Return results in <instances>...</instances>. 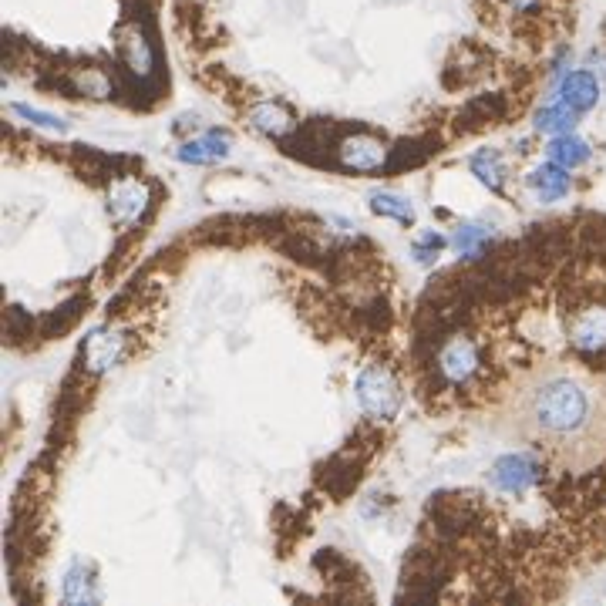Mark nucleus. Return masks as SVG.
<instances>
[{
	"label": "nucleus",
	"mask_w": 606,
	"mask_h": 606,
	"mask_svg": "<svg viewBox=\"0 0 606 606\" xmlns=\"http://www.w3.org/2000/svg\"><path fill=\"white\" fill-rule=\"evenodd\" d=\"M516 428L566 465H593L606 455V398L580 374L539 371L516 391Z\"/></svg>",
	"instance_id": "1"
},
{
	"label": "nucleus",
	"mask_w": 606,
	"mask_h": 606,
	"mask_svg": "<svg viewBox=\"0 0 606 606\" xmlns=\"http://www.w3.org/2000/svg\"><path fill=\"white\" fill-rule=\"evenodd\" d=\"M357 401H361V408L371 418L388 421L398 415L401 408V388L398 381L391 378V371L367 367V371H361V378H357Z\"/></svg>",
	"instance_id": "2"
},
{
	"label": "nucleus",
	"mask_w": 606,
	"mask_h": 606,
	"mask_svg": "<svg viewBox=\"0 0 606 606\" xmlns=\"http://www.w3.org/2000/svg\"><path fill=\"white\" fill-rule=\"evenodd\" d=\"M536 482V462L529 455H502L499 462L492 465V485L509 495H522L526 489H532Z\"/></svg>",
	"instance_id": "3"
},
{
	"label": "nucleus",
	"mask_w": 606,
	"mask_h": 606,
	"mask_svg": "<svg viewBox=\"0 0 606 606\" xmlns=\"http://www.w3.org/2000/svg\"><path fill=\"white\" fill-rule=\"evenodd\" d=\"M438 367H442V374L452 384H465L475 374V367H479L475 344L468 341V337H452V341L442 347V354H438Z\"/></svg>",
	"instance_id": "4"
},
{
	"label": "nucleus",
	"mask_w": 606,
	"mask_h": 606,
	"mask_svg": "<svg viewBox=\"0 0 606 606\" xmlns=\"http://www.w3.org/2000/svg\"><path fill=\"white\" fill-rule=\"evenodd\" d=\"M145 202H149V189L135 179H125L108 192V213H112L115 223L128 226L145 213Z\"/></svg>",
	"instance_id": "5"
},
{
	"label": "nucleus",
	"mask_w": 606,
	"mask_h": 606,
	"mask_svg": "<svg viewBox=\"0 0 606 606\" xmlns=\"http://www.w3.org/2000/svg\"><path fill=\"white\" fill-rule=\"evenodd\" d=\"M118 48H122V58H125V64H128V71H132V75H139V78L152 75L155 51H152L149 38L142 34V27H135V24L122 27V31H118Z\"/></svg>",
	"instance_id": "6"
},
{
	"label": "nucleus",
	"mask_w": 606,
	"mask_h": 606,
	"mask_svg": "<svg viewBox=\"0 0 606 606\" xmlns=\"http://www.w3.org/2000/svg\"><path fill=\"white\" fill-rule=\"evenodd\" d=\"M559 101H566L573 112H590L600 101V81H596L593 71H569L559 81Z\"/></svg>",
	"instance_id": "7"
},
{
	"label": "nucleus",
	"mask_w": 606,
	"mask_h": 606,
	"mask_svg": "<svg viewBox=\"0 0 606 606\" xmlns=\"http://www.w3.org/2000/svg\"><path fill=\"white\" fill-rule=\"evenodd\" d=\"M384 159H388V149L384 142L371 139V135H354L341 145V162L347 169H357V172H374L381 169Z\"/></svg>",
	"instance_id": "8"
},
{
	"label": "nucleus",
	"mask_w": 606,
	"mask_h": 606,
	"mask_svg": "<svg viewBox=\"0 0 606 606\" xmlns=\"http://www.w3.org/2000/svg\"><path fill=\"white\" fill-rule=\"evenodd\" d=\"M573 344L580 351H603L606 347V307H590L586 314L576 317L573 324Z\"/></svg>",
	"instance_id": "9"
},
{
	"label": "nucleus",
	"mask_w": 606,
	"mask_h": 606,
	"mask_svg": "<svg viewBox=\"0 0 606 606\" xmlns=\"http://www.w3.org/2000/svg\"><path fill=\"white\" fill-rule=\"evenodd\" d=\"M122 347H125V337L122 334H108V330H98L95 337L88 341V347H85V361H88V367L95 374H101V371H108V367H115L118 364V357H122Z\"/></svg>",
	"instance_id": "10"
},
{
	"label": "nucleus",
	"mask_w": 606,
	"mask_h": 606,
	"mask_svg": "<svg viewBox=\"0 0 606 606\" xmlns=\"http://www.w3.org/2000/svg\"><path fill=\"white\" fill-rule=\"evenodd\" d=\"M182 162H192V165H209V162H223L229 155V139L219 132H209V135H199V139L186 142L182 149L176 152Z\"/></svg>",
	"instance_id": "11"
},
{
	"label": "nucleus",
	"mask_w": 606,
	"mask_h": 606,
	"mask_svg": "<svg viewBox=\"0 0 606 606\" xmlns=\"http://www.w3.org/2000/svg\"><path fill=\"white\" fill-rule=\"evenodd\" d=\"M569 169H563V165H556L553 159H549L546 165H539L536 172L529 176V186L536 189V196L543 202H553V199H563L569 192Z\"/></svg>",
	"instance_id": "12"
},
{
	"label": "nucleus",
	"mask_w": 606,
	"mask_h": 606,
	"mask_svg": "<svg viewBox=\"0 0 606 606\" xmlns=\"http://www.w3.org/2000/svg\"><path fill=\"white\" fill-rule=\"evenodd\" d=\"M250 125L256 128V132L280 139V135H287L290 128H293V118L283 112L280 105H273V101H263V105H253L250 108Z\"/></svg>",
	"instance_id": "13"
},
{
	"label": "nucleus",
	"mask_w": 606,
	"mask_h": 606,
	"mask_svg": "<svg viewBox=\"0 0 606 606\" xmlns=\"http://www.w3.org/2000/svg\"><path fill=\"white\" fill-rule=\"evenodd\" d=\"M549 159H553L556 165H563V169H576V165H583L586 159H590V145H586L583 139H576L573 132L556 135V139L549 142Z\"/></svg>",
	"instance_id": "14"
},
{
	"label": "nucleus",
	"mask_w": 606,
	"mask_h": 606,
	"mask_svg": "<svg viewBox=\"0 0 606 606\" xmlns=\"http://www.w3.org/2000/svg\"><path fill=\"white\" fill-rule=\"evenodd\" d=\"M576 125V112L566 105V101H556V105H543L536 112V128L546 135H566L573 132Z\"/></svg>",
	"instance_id": "15"
},
{
	"label": "nucleus",
	"mask_w": 606,
	"mask_h": 606,
	"mask_svg": "<svg viewBox=\"0 0 606 606\" xmlns=\"http://www.w3.org/2000/svg\"><path fill=\"white\" fill-rule=\"evenodd\" d=\"M472 176L482 182V186H489L492 192H499L502 189V182H505V165H502V155L499 152H479V155H472Z\"/></svg>",
	"instance_id": "16"
},
{
	"label": "nucleus",
	"mask_w": 606,
	"mask_h": 606,
	"mask_svg": "<svg viewBox=\"0 0 606 606\" xmlns=\"http://www.w3.org/2000/svg\"><path fill=\"white\" fill-rule=\"evenodd\" d=\"M371 209L378 216H391V219H398V223H415V206H411L408 199L404 196H398V192H374L371 196Z\"/></svg>",
	"instance_id": "17"
},
{
	"label": "nucleus",
	"mask_w": 606,
	"mask_h": 606,
	"mask_svg": "<svg viewBox=\"0 0 606 606\" xmlns=\"http://www.w3.org/2000/svg\"><path fill=\"white\" fill-rule=\"evenodd\" d=\"M485 243H489V229H482V226H462L455 233V250L468 256V260H475Z\"/></svg>",
	"instance_id": "18"
},
{
	"label": "nucleus",
	"mask_w": 606,
	"mask_h": 606,
	"mask_svg": "<svg viewBox=\"0 0 606 606\" xmlns=\"http://www.w3.org/2000/svg\"><path fill=\"white\" fill-rule=\"evenodd\" d=\"M11 112L17 118H24V122H31L34 128H44V132H68V125H64L58 115H48L34 105H11Z\"/></svg>",
	"instance_id": "19"
},
{
	"label": "nucleus",
	"mask_w": 606,
	"mask_h": 606,
	"mask_svg": "<svg viewBox=\"0 0 606 606\" xmlns=\"http://www.w3.org/2000/svg\"><path fill=\"white\" fill-rule=\"evenodd\" d=\"M64 600L68 603H91L95 600V593H91V580L81 566L71 569L68 580H64Z\"/></svg>",
	"instance_id": "20"
},
{
	"label": "nucleus",
	"mask_w": 606,
	"mask_h": 606,
	"mask_svg": "<svg viewBox=\"0 0 606 606\" xmlns=\"http://www.w3.org/2000/svg\"><path fill=\"white\" fill-rule=\"evenodd\" d=\"M442 246H445V236H438V233L421 236V240L415 243V260L421 266H428L431 260H438V250H442Z\"/></svg>",
	"instance_id": "21"
},
{
	"label": "nucleus",
	"mask_w": 606,
	"mask_h": 606,
	"mask_svg": "<svg viewBox=\"0 0 606 606\" xmlns=\"http://www.w3.org/2000/svg\"><path fill=\"white\" fill-rule=\"evenodd\" d=\"M512 7H516V11H532V7H536V0H509Z\"/></svg>",
	"instance_id": "22"
}]
</instances>
